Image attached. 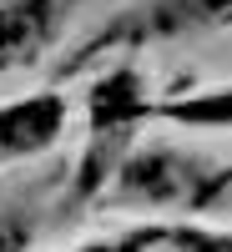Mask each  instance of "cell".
Wrapping results in <instances>:
<instances>
[{
	"instance_id": "obj_1",
	"label": "cell",
	"mask_w": 232,
	"mask_h": 252,
	"mask_svg": "<svg viewBox=\"0 0 232 252\" xmlns=\"http://www.w3.org/2000/svg\"><path fill=\"white\" fill-rule=\"evenodd\" d=\"M61 126V101L56 96H35V101H20V106L0 111V152H35L46 146Z\"/></svg>"
},
{
	"instance_id": "obj_2",
	"label": "cell",
	"mask_w": 232,
	"mask_h": 252,
	"mask_svg": "<svg viewBox=\"0 0 232 252\" xmlns=\"http://www.w3.org/2000/svg\"><path fill=\"white\" fill-rule=\"evenodd\" d=\"M51 31V5L46 0H5L0 5V66L31 56Z\"/></svg>"
},
{
	"instance_id": "obj_3",
	"label": "cell",
	"mask_w": 232,
	"mask_h": 252,
	"mask_svg": "<svg viewBox=\"0 0 232 252\" xmlns=\"http://www.w3.org/2000/svg\"><path fill=\"white\" fill-rule=\"evenodd\" d=\"M126 111H136V76H111V81H101V91H96V121H106V116H126Z\"/></svg>"
},
{
	"instance_id": "obj_4",
	"label": "cell",
	"mask_w": 232,
	"mask_h": 252,
	"mask_svg": "<svg viewBox=\"0 0 232 252\" xmlns=\"http://www.w3.org/2000/svg\"><path fill=\"white\" fill-rule=\"evenodd\" d=\"M26 222H20V217H5V222H0V252H20V247H26Z\"/></svg>"
},
{
	"instance_id": "obj_5",
	"label": "cell",
	"mask_w": 232,
	"mask_h": 252,
	"mask_svg": "<svg viewBox=\"0 0 232 252\" xmlns=\"http://www.w3.org/2000/svg\"><path fill=\"white\" fill-rule=\"evenodd\" d=\"M182 116H187V121H222V116H227V101L217 96L212 106H182Z\"/></svg>"
}]
</instances>
